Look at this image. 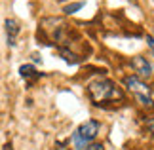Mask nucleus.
<instances>
[{
	"mask_svg": "<svg viewBox=\"0 0 154 150\" xmlns=\"http://www.w3.org/2000/svg\"><path fill=\"white\" fill-rule=\"evenodd\" d=\"M4 29H6V36H8V46L14 47V46H15V40H17V34L21 32L19 21H15V19H6V21H4Z\"/></svg>",
	"mask_w": 154,
	"mask_h": 150,
	"instance_id": "nucleus-5",
	"label": "nucleus"
},
{
	"mask_svg": "<svg viewBox=\"0 0 154 150\" xmlns=\"http://www.w3.org/2000/svg\"><path fill=\"white\" fill-rule=\"evenodd\" d=\"M146 127H149V131H150V133H152V137H154V116L146 118Z\"/></svg>",
	"mask_w": 154,
	"mask_h": 150,
	"instance_id": "nucleus-9",
	"label": "nucleus"
},
{
	"mask_svg": "<svg viewBox=\"0 0 154 150\" xmlns=\"http://www.w3.org/2000/svg\"><path fill=\"white\" fill-rule=\"evenodd\" d=\"M82 6H84V2H74V4H69L65 6V14H74V11H78Z\"/></svg>",
	"mask_w": 154,
	"mask_h": 150,
	"instance_id": "nucleus-8",
	"label": "nucleus"
},
{
	"mask_svg": "<svg viewBox=\"0 0 154 150\" xmlns=\"http://www.w3.org/2000/svg\"><path fill=\"white\" fill-rule=\"evenodd\" d=\"M88 97L95 105H103L106 101H122L124 91L112 80L99 78V80H93L88 84Z\"/></svg>",
	"mask_w": 154,
	"mask_h": 150,
	"instance_id": "nucleus-1",
	"label": "nucleus"
},
{
	"mask_svg": "<svg viewBox=\"0 0 154 150\" xmlns=\"http://www.w3.org/2000/svg\"><path fill=\"white\" fill-rule=\"evenodd\" d=\"M146 42H149V46L154 50V38H152V36H146Z\"/></svg>",
	"mask_w": 154,
	"mask_h": 150,
	"instance_id": "nucleus-10",
	"label": "nucleus"
},
{
	"mask_svg": "<svg viewBox=\"0 0 154 150\" xmlns=\"http://www.w3.org/2000/svg\"><path fill=\"white\" fill-rule=\"evenodd\" d=\"M99 131H101V124H99L97 120H88V122H84L72 133L70 141H72V145H74L76 150H86L93 141L97 139Z\"/></svg>",
	"mask_w": 154,
	"mask_h": 150,
	"instance_id": "nucleus-2",
	"label": "nucleus"
},
{
	"mask_svg": "<svg viewBox=\"0 0 154 150\" xmlns=\"http://www.w3.org/2000/svg\"><path fill=\"white\" fill-rule=\"evenodd\" d=\"M32 59H34L36 63H42V59H40V55H38V53H32Z\"/></svg>",
	"mask_w": 154,
	"mask_h": 150,
	"instance_id": "nucleus-11",
	"label": "nucleus"
},
{
	"mask_svg": "<svg viewBox=\"0 0 154 150\" xmlns=\"http://www.w3.org/2000/svg\"><path fill=\"white\" fill-rule=\"evenodd\" d=\"M124 86H126L129 91L137 97V101L143 106H152V97H150L152 89L146 86L143 80H139L137 76H126V78H124Z\"/></svg>",
	"mask_w": 154,
	"mask_h": 150,
	"instance_id": "nucleus-3",
	"label": "nucleus"
},
{
	"mask_svg": "<svg viewBox=\"0 0 154 150\" xmlns=\"http://www.w3.org/2000/svg\"><path fill=\"white\" fill-rule=\"evenodd\" d=\"M131 67H133L135 72H137L139 80H149V78L152 76V65L146 61L145 57H141V55L131 59Z\"/></svg>",
	"mask_w": 154,
	"mask_h": 150,
	"instance_id": "nucleus-4",
	"label": "nucleus"
},
{
	"mask_svg": "<svg viewBox=\"0 0 154 150\" xmlns=\"http://www.w3.org/2000/svg\"><path fill=\"white\" fill-rule=\"evenodd\" d=\"M4 150H11V146H10V145H6V148H4Z\"/></svg>",
	"mask_w": 154,
	"mask_h": 150,
	"instance_id": "nucleus-12",
	"label": "nucleus"
},
{
	"mask_svg": "<svg viewBox=\"0 0 154 150\" xmlns=\"http://www.w3.org/2000/svg\"><path fill=\"white\" fill-rule=\"evenodd\" d=\"M57 51H59V55H61L69 65H78V63L82 61V57L78 55V53H74L72 50H67V47H59Z\"/></svg>",
	"mask_w": 154,
	"mask_h": 150,
	"instance_id": "nucleus-6",
	"label": "nucleus"
},
{
	"mask_svg": "<svg viewBox=\"0 0 154 150\" xmlns=\"http://www.w3.org/2000/svg\"><path fill=\"white\" fill-rule=\"evenodd\" d=\"M19 74H21V78L29 80V78L36 76V69H34L32 65H21V67H19Z\"/></svg>",
	"mask_w": 154,
	"mask_h": 150,
	"instance_id": "nucleus-7",
	"label": "nucleus"
}]
</instances>
